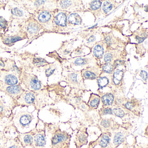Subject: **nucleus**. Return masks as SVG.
Wrapping results in <instances>:
<instances>
[{
    "mask_svg": "<svg viewBox=\"0 0 148 148\" xmlns=\"http://www.w3.org/2000/svg\"><path fill=\"white\" fill-rule=\"evenodd\" d=\"M32 119V116L30 114H23L20 118L19 122L22 126H26L31 123Z\"/></svg>",
    "mask_w": 148,
    "mask_h": 148,
    "instance_id": "obj_11",
    "label": "nucleus"
},
{
    "mask_svg": "<svg viewBox=\"0 0 148 148\" xmlns=\"http://www.w3.org/2000/svg\"><path fill=\"white\" fill-rule=\"evenodd\" d=\"M113 5L111 1H107L104 2L103 6V9L105 13H108L112 9Z\"/></svg>",
    "mask_w": 148,
    "mask_h": 148,
    "instance_id": "obj_21",
    "label": "nucleus"
},
{
    "mask_svg": "<svg viewBox=\"0 0 148 148\" xmlns=\"http://www.w3.org/2000/svg\"><path fill=\"white\" fill-rule=\"evenodd\" d=\"M9 148H19L18 146H15V145H13V146H11V147H9Z\"/></svg>",
    "mask_w": 148,
    "mask_h": 148,
    "instance_id": "obj_43",
    "label": "nucleus"
},
{
    "mask_svg": "<svg viewBox=\"0 0 148 148\" xmlns=\"http://www.w3.org/2000/svg\"><path fill=\"white\" fill-rule=\"evenodd\" d=\"M110 138L107 134H104L101 136L99 140V145L102 148H106L110 143Z\"/></svg>",
    "mask_w": 148,
    "mask_h": 148,
    "instance_id": "obj_13",
    "label": "nucleus"
},
{
    "mask_svg": "<svg viewBox=\"0 0 148 148\" xmlns=\"http://www.w3.org/2000/svg\"><path fill=\"white\" fill-rule=\"evenodd\" d=\"M29 79V86L31 89L34 90H38L41 87V84L38 78L35 76H31Z\"/></svg>",
    "mask_w": 148,
    "mask_h": 148,
    "instance_id": "obj_4",
    "label": "nucleus"
},
{
    "mask_svg": "<svg viewBox=\"0 0 148 148\" xmlns=\"http://www.w3.org/2000/svg\"><path fill=\"white\" fill-rule=\"evenodd\" d=\"M102 5L100 1H93L90 4V7L92 11L98 10L100 8Z\"/></svg>",
    "mask_w": 148,
    "mask_h": 148,
    "instance_id": "obj_23",
    "label": "nucleus"
},
{
    "mask_svg": "<svg viewBox=\"0 0 148 148\" xmlns=\"http://www.w3.org/2000/svg\"><path fill=\"white\" fill-rule=\"evenodd\" d=\"M134 104L133 102H127L125 104V106L127 110H132L134 108H136V105Z\"/></svg>",
    "mask_w": 148,
    "mask_h": 148,
    "instance_id": "obj_32",
    "label": "nucleus"
},
{
    "mask_svg": "<svg viewBox=\"0 0 148 148\" xmlns=\"http://www.w3.org/2000/svg\"><path fill=\"white\" fill-rule=\"evenodd\" d=\"M24 141L25 143L27 144H30L33 143V138L31 135H26L24 137Z\"/></svg>",
    "mask_w": 148,
    "mask_h": 148,
    "instance_id": "obj_31",
    "label": "nucleus"
},
{
    "mask_svg": "<svg viewBox=\"0 0 148 148\" xmlns=\"http://www.w3.org/2000/svg\"><path fill=\"white\" fill-rule=\"evenodd\" d=\"M3 110H4V108H3V106H0V112H2Z\"/></svg>",
    "mask_w": 148,
    "mask_h": 148,
    "instance_id": "obj_42",
    "label": "nucleus"
},
{
    "mask_svg": "<svg viewBox=\"0 0 148 148\" xmlns=\"http://www.w3.org/2000/svg\"><path fill=\"white\" fill-rule=\"evenodd\" d=\"M55 70V69L54 68H52V67H50V68L46 70L45 74L47 77H49L51 75H52Z\"/></svg>",
    "mask_w": 148,
    "mask_h": 148,
    "instance_id": "obj_34",
    "label": "nucleus"
},
{
    "mask_svg": "<svg viewBox=\"0 0 148 148\" xmlns=\"http://www.w3.org/2000/svg\"><path fill=\"white\" fill-rule=\"evenodd\" d=\"M7 21L3 17H0V26L3 28H5L7 25Z\"/></svg>",
    "mask_w": 148,
    "mask_h": 148,
    "instance_id": "obj_36",
    "label": "nucleus"
},
{
    "mask_svg": "<svg viewBox=\"0 0 148 148\" xmlns=\"http://www.w3.org/2000/svg\"><path fill=\"white\" fill-rule=\"evenodd\" d=\"M0 66H1L2 67L5 66V64H4V62L1 60H0Z\"/></svg>",
    "mask_w": 148,
    "mask_h": 148,
    "instance_id": "obj_41",
    "label": "nucleus"
},
{
    "mask_svg": "<svg viewBox=\"0 0 148 148\" xmlns=\"http://www.w3.org/2000/svg\"><path fill=\"white\" fill-rule=\"evenodd\" d=\"M87 63V60L84 58H79L77 59L74 62V64L76 65L82 66L86 64Z\"/></svg>",
    "mask_w": 148,
    "mask_h": 148,
    "instance_id": "obj_27",
    "label": "nucleus"
},
{
    "mask_svg": "<svg viewBox=\"0 0 148 148\" xmlns=\"http://www.w3.org/2000/svg\"><path fill=\"white\" fill-rule=\"evenodd\" d=\"M77 74L75 73H73L71 74L69 76V79L70 81L73 83H75L77 82Z\"/></svg>",
    "mask_w": 148,
    "mask_h": 148,
    "instance_id": "obj_35",
    "label": "nucleus"
},
{
    "mask_svg": "<svg viewBox=\"0 0 148 148\" xmlns=\"http://www.w3.org/2000/svg\"><path fill=\"white\" fill-rule=\"evenodd\" d=\"M6 90L9 94L15 95L20 93L21 89L18 86H10L7 87Z\"/></svg>",
    "mask_w": 148,
    "mask_h": 148,
    "instance_id": "obj_15",
    "label": "nucleus"
},
{
    "mask_svg": "<svg viewBox=\"0 0 148 148\" xmlns=\"http://www.w3.org/2000/svg\"><path fill=\"white\" fill-rule=\"evenodd\" d=\"M103 70L106 73H112L113 71V66L110 63H106L103 66Z\"/></svg>",
    "mask_w": 148,
    "mask_h": 148,
    "instance_id": "obj_24",
    "label": "nucleus"
},
{
    "mask_svg": "<svg viewBox=\"0 0 148 148\" xmlns=\"http://www.w3.org/2000/svg\"><path fill=\"white\" fill-rule=\"evenodd\" d=\"M100 71L98 68L90 67L85 69L82 72L84 78L86 79H95L99 76Z\"/></svg>",
    "mask_w": 148,
    "mask_h": 148,
    "instance_id": "obj_2",
    "label": "nucleus"
},
{
    "mask_svg": "<svg viewBox=\"0 0 148 148\" xmlns=\"http://www.w3.org/2000/svg\"><path fill=\"white\" fill-rule=\"evenodd\" d=\"M103 48L100 45H97L94 47L93 53L95 57L98 58H101L103 54Z\"/></svg>",
    "mask_w": 148,
    "mask_h": 148,
    "instance_id": "obj_18",
    "label": "nucleus"
},
{
    "mask_svg": "<svg viewBox=\"0 0 148 148\" xmlns=\"http://www.w3.org/2000/svg\"><path fill=\"white\" fill-rule=\"evenodd\" d=\"M114 97L113 94L107 93L102 96L101 98L102 103L105 106L111 105L114 102Z\"/></svg>",
    "mask_w": 148,
    "mask_h": 148,
    "instance_id": "obj_8",
    "label": "nucleus"
},
{
    "mask_svg": "<svg viewBox=\"0 0 148 148\" xmlns=\"http://www.w3.org/2000/svg\"><path fill=\"white\" fill-rule=\"evenodd\" d=\"M112 56L111 53H106L104 57V60L106 63L110 62L112 59Z\"/></svg>",
    "mask_w": 148,
    "mask_h": 148,
    "instance_id": "obj_37",
    "label": "nucleus"
},
{
    "mask_svg": "<svg viewBox=\"0 0 148 148\" xmlns=\"http://www.w3.org/2000/svg\"><path fill=\"white\" fill-rule=\"evenodd\" d=\"M33 63L35 65L38 66H42L45 65L47 62L44 59L40 58H34V59Z\"/></svg>",
    "mask_w": 148,
    "mask_h": 148,
    "instance_id": "obj_25",
    "label": "nucleus"
},
{
    "mask_svg": "<svg viewBox=\"0 0 148 148\" xmlns=\"http://www.w3.org/2000/svg\"><path fill=\"white\" fill-rule=\"evenodd\" d=\"M124 72L123 71L116 70L114 71L113 75V82L116 85L119 84L123 77Z\"/></svg>",
    "mask_w": 148,
    "mask_h": 148,
    "instance_id": "obj_10",
    "label": "nucleus"
},
{
    "mask_svg": "<svg viewBox=\"0 0 148 148\" xmlns=\"http://www.w3.org/2000/svg\"><path fill=\"white\" fill-rule=\"evenodd\" d=\"M35 143L38 146H43L46 143L45 136L41 134H38L34 138Z\"/></svg>",
    "mask_w": 148,
    "mask_h": 148,
    "instance_id": "obj_17",
    "label": "nucleus"
},
{
    "mask_svg": "<svg viewBox=\"0 0 148 148\" xmlns=\"http://www.w3.org/2000/svg\"><path fill=\"white\" fill-rule=\"evenodd\" d=\"M22 38L19 36H14V37H9L7 38L5 40V43L6 44H11L15 43L19 40H21Z\"/></svg>",
    "mask_w": 148,
    "mask_h": 148,
    "instance_id": "obj_22",
    "label": "nucleus"
},
{
    "mask_svg": "<svg viewBox=\"0 0 148 148\" xmlns=\"http://www.w3.org/2000/svg\"><path fill=\"white\" fill-rule=\"evenodd\" d=\"M140 76L144 81H146L148 78V74L145 71H142L140 72Z\"/></svg>",
    "mask_w": 148,
    "mask_h": 148,
    "instance_id": "obj_38",
    "label": "nucleus"
},
{
    "mask_svg": "<svg viewBox=\"0 0 148 148\" xmlns=\"http://www.w3.org/2000/svg\"><path fill=\"white\" fill-rule=\"evenodd\" d=\"M40 29V26L38 23L32 22L29 23L27 26V32L30 35H35L38 32Z\"/></svg>",
    "mask_w": 148,
    "mask_h": 148,
    "instance_id": "obj_7",
    "label": "nucleus"
},
{
    "mask_svg": "<svg viewBox=\"0 0 148 148\" xmlns=\"http://www.w3.org/2000/svg\"><path fill=\"white\" fill-rule=\"evenodd\" d=\"M124 136L121 132H118L114 136L113 143L116 145H119L121 144L124 140Z\"/></svg>",
    "mask_w": 148,
    "mask_h": 148,
    "instance_id": "obj_16",
    "label": "nucleus"
},
{
    "mask_svg": "<svg viewBox=\"0 0 148 148\" xmlns=\"http://www.w3.org/2000/svg\"><path fill=\"white\" fill-rule=\"evenodd\" d=\"M136 40L138 41V43H141L144 41L145 38H140V37H136Z\"/></svg>",
    "mask_w": 148,
    "mask_h": 148,
    "instance_id": "obj_39",
    "label": "nucleus"
},
{
    "mask_svg": "<svg viewBox=\"0 0 148 148\" xmlns=\"http://www.w3.org/2000/svg\"><path fill=\"white\" fill-rule=\"evenodd\" d=\"M112 113H114V115L119 117L122 118L124 116V112L120 108H114L112 110Z\"/></svg>",
    "mask_w": 148,
    "mask_h": 148,
    "instance_id": "obj_26",
    "label": "nucleus"
},
{
    "mask_svg": "<svg viewBox=\"0 0 148 148\" xmlns=\"http://www.w3.org/2000/svg\"><path fill=\"white\" fill-rule=\"evenodd\" d=\"M101 115H106L112 114V110L110 108H105L102 109L100 112Z\"/></svg>",
    "mask_w": 148,
    "mask_h": 148,
    "instance_id": "obj_30",
    "label": "nucleus"
},
{
    "mask_svg": "<svg viewBox=\"0 0 148 148\" xmlns=\"http://www.w3.org/2000/svg\"><path fill=\"white\" fill-rule=\"evenodd\" d=\"M6 84L10 86H14L18 83V79L14 75L8 74L6 76L5 78Z\"/></svg>",
    "mask_w": 148,
    "mask_h": 148,
    "instance_id": "obj_14",
    "label": "nucleus"
},
{
    "mask_svg": "<svg viewBox=\"0 0 148 148\" xmlns=\"http://www.w3.org/2000/svg\"><path fill=\"white\" fill-rule=\"evenodd\" d=\"M97 83L100 89H102L106 87L109 84V79L106 77H100L98 79Z\"/></svg>",
    "mask_w": 148,
    "mask_h": 148,
    "instance_id": "obj_20",
    "label": "nucleus"
},
{
    "mask_svg": "<svg viewBox=\"0 0 148 148\" xmlns=\"http://www.w3.org/2000/svg\"><path fill=\"white\" fill-rule=\"evenodd\" d=\"M68 20L70 23L76 25H80L82 22V18L77 13L71 14L68 18Z\"/></svg>",
    "mask_w": 148,
    "mask_h": 148,
    "instance_id": "obj_12",
    "label": "nucleus"
},
{
    "mask_svg": "<svg viewBox=\"0 0 148 148\" xmlns=\"http://www.w3.org/2000/svg\"><path fill=\"white\" fill-rule=\"evenodd\" d=\"M71 137L65 132H57L52 138V144L54 146L60 145L61 148H69Z\"/></svg>",
    "mask_w": 148,
    "mask_h": 148,
    "instance_id": "obj_1",
    "label": "nucleus"
},
{
    "mask_svg": "<svg viewBox=\"0 0 148 148\" xmlns=\"http://www.w3.org/2000/svg\"><path fill=\"white\" fill-rule=\"evenodd\" d=\"M35 96L34 93L32 92H28L25 95L24 99L26 103L31 104L34 102Z\"/></svg>",
    "mask_w": 148,
    "mask_h": 148,
    "instance_id": "obj_19",
    "label": "nucleus"
},
{
    "mask_svg": "<svg viewBox=\"0 0 148 148\" xmlns=\"http://www.w3.org/2000/svg\"><path fill=\"white\" fill-rule=\"evenodd\" d=\"M88 134L85 130H82L79 132L76 136V144L77 147L80 148L82 146L86 144L87 143Z\"/></svg>",
    "mask_w": 148,
    "mask_h": 148,
    "instance_id": "obj_3",
    "label": "nucleus"
},
{
    "mask_svg": "<svg viewBox=\"0 0 148 148\" xmlns=\"http://www.w3.org/2000/svg\"><path fill=\"white\" fill-rule=\"evenodd\" d=\"M51 18V15L49 12L42 11L40 12L38 16L39 21L41 23H46L49 21Z\"/></svg>",
    "mask_w": 148,
    "mask_h": 148,
    "instance_id": "obj_9",
    "label": "nucleus"
},
{
    "mask_svg": "<svg viewBox=\"0 0 148 148\" xmlns=\"http://www.w3.org/2000/svg\"><path fill=\"white\" fill-rule=\"evenodd\" d=\"M11 12L13 15L18 16V17H22L24 14L22 11L18 8H14V9H12Z\"/></svg>",
    "mask_w": 148,
    "mask_h": 148,
    "instance_id": "obj_28",
    "label": "nucleus"
},
{
    "mask_svg": "<svg viewBox=\"0 0 148 148\" xmlns=\"http://www.w3.org/2000/svg\"><path fill=\"white\" fill-rule=\"evenodd\" d=\"M72 1H60V5L61 8L64 9H66L71 5Z\"/></svg>",
    "mask_w": 148,
    "mask_h": 148,
    "instance_id": "obj_29",
    "label": "nucleus"
},
{
    "mask_svg": "<svg viewBox=\"0 0 148 148\" xmlns=\"http://www.w3.org/2000/svg\"><path fill=\"white\" fill-rule=\"evenodd\" d=\"M66 14L63 12H60L55 17L54 21L56 25L64 27L66 26Z\"/></svg>",
    "mask_w": 148,
    "mask_h": 148,
    "instance_id": "obj_5",
    "label": "nucleus"
},
{
    "mask_svg": "<svg viewBox=\"0 0 148 148\" xmlns=\"http://www.w3.org/2000/svg\"><path fill=\"white\" fill-rule=\"evenodd\" d=\"M100 97L95 94H92L88 101V105L92 108L96 109L100 103Z\"/></svg>",
    "mask_w": 148,
    "mask_h": 148,
    "instance_id": "obj_6",
    "label": "nucleus"
},
{
    "mask_svg": "<svg viewBox=\"0 0 148 148\" xmlns=\"http://www.w3.org/2000/svg\"><path fill=\"white\" fill-rule=\"evenodd\" d=\"M95 39H96V38H95V37H94V36H91V37H90V38H89V42H92V41H94V40H95Z\"/></svg>",
    "mask_w": 148,
    "mask_h": 148,
    "instance_id": "obj_40",
    "label": "nucleus"
},
{
    "mask_svg": "<svg viewBox=\"0 0 148 148\" xmlns=\"http://www.w3.org/2000/svg\"><path fill=\"white\" fill-rule=\"evenodd\" d=\"M101 125L104 128H108L110 125V121L109 119H104L101 122Z\"/></svg>",
    "mask_w": 148,
    "mask_h": 148,
    "instance_id": "obj_33",
    "label": "nucleus"
}]
</instances>
